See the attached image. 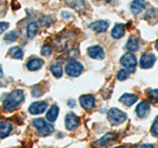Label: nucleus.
Listing matches in <instances>:
<instances>
[{"instance_id": "obj_1", "label": "nucleus", "mask_w": 158, "mask_h": 148, "mask_svg": "<svg viewBox=\"0 0 158 148\" xmlns=\"http://www.w3.org/2000/svg\"><path fill=\"white\" fill-rule=\"evenodd\" d=\"M25 99V94L21 89L14 90L8 95L7 99L3 103V108L6 112H13Z\"/></svg>"}, {"instance_id": "obj_2", "label": "nucleus", "mask_w": 158, "mask_h": 148, "mask_svg": "<svg viewBox=\"0 0 158 148\" xmlns=\"http://www.w3.org/2000/svg\"><path fill=\"white\" fill-rule=\"evenodd\" d=\"M33 125L37 128L38 132L44 136L52 134L54 130V127L47 121H44L43 118H36L33 121Z\"/></svg>"}, {"instance_id": "obj_3", "label": "nucleus", "mask_w": 158, "mask_h": 148, "mask_svg": "<svg viewBox=\"0 0 158 148\" xmlns=\"http://www.w3.org/2000/svg\"><path fill=\"white\" fill-rule=\"evenodd\" d=\"M108 120L113 125H118L127 120V115L118 109L113 108L108 112Z\"/></svg>"}, {"instance_id": "obj_4", "label": "nucleus", "mask_w": 158, "mask_h": 148, "mask_svg": "<svg viewBox=\"0 0 158 148\" xmlns=\"http://www.w3.org/2000/svg\"><path fill=\"white\" fill-rule=\"evenodd\" d=\"M83 71V65L79 61H69L65 65V72L67 75L71 77H77L79 76Z\"/></svg>"}, {"instance_id": "obj_5", "label": "nucleus", "mask_w": 158, "mask_h": 148, "mask_svg": "<svg viewBox=\"0 0 158 148\" xmlns=\"http://www.w3.org/2000/svg\"><path fill=\"white\" fill-rule=\"evenodd\" d=\"M121 64L125 66L128 71H135V66L137 64L136 57L131 52H127L121 57Z\"/></svg>"}, {"instance_id": "obj_6", "label": "nucleus", "mask_w": 158, "mask_h": 148, "mask_svg": "<svg viewBox=\"0 0 158 148\" xmlns=\"http://www.w3.org/2000/svg\"><path fill=\"white\" fill-rule=\"evenodd\" d=\"M48 104L44 101H37L31 104V106L29 108V112L32 115H40V113H44L47 110Z\"/></svg>"}, {"instance_id": "obj_7", "label": "nucleus", "mask_w": 158, "mask_h": 148, "mask_svg": "<svg viewBox=\"0 0 158 148\" xmlns=\"http://www.w3.org/2000/svg\"><path fill=\"white\" fill-rule=\"evenodd\" d=\"M87 53L91 58L99 59V60H101V59H103L104 57H105V52H104V49L100 46H92V47H90L88 48Z\"/></svg>"}, {"instance_id": "obj_8", "label": "nucleus", "mask_w": 158, "mask_h": 148, "mask_svg": "<svg viewBox=\"0 0 158 148\" xmlns=\"http://www.w3.org/2000/svg\"><path fill=\"white\" fill-rule=\"evenodd\" d=\"M149 112H150V104L146 101H143V102L139 103L135 109L136 115L140 118L146 117L148 116V113H149Z\"/></svg>"}, {"instance_id": "obj_9", "label": "nucleus", "mask_w": 158, "mask_h": 148, "mask_svg": "<svg viewBox=\"0 0 158 148\" xmlns=\"http://www.w3.org/2000/svg\"><path fill=\"white\" fill-rule=\"evenodd\" d=\"M79 125V117L73 113H68L65 117V126L68 130H72Z\"/></svg>"}, {"instance_id": "obj_10", "label": "nucleus", "mask_w": 158, "mask_h": 148, "mask_svg": "<svg viewBox=\"0 0 158 148\" xmlns=\"http://www.w3.org/2000/svg\"><path fill=\"white\" fill-rule=\"evenodd\" d=\"M156 61V56L153 53H146L144 56H142L140 58V66L142 68H150L154 65Z\"/></svg>"}, {"instance_id": "obj_11", "label": "nucleus", "mask_w": 158, "mask_h": 148, "mask_svg": "<svg viewBox=\"0 0 158 148\" xmlns=\"http://www.w3.org/2000/svg\"><path fill=\"white\" fill-rule=\"evenodd\" d=\"M79 102H80V105L82 106L83 109L89 111L91 109L94 108L95 106V98L92 95H83L79 99Z\"/></svg>"}, {"instance_id": "obj_12", "label": "nucleus", "mask_w": 158, "mask_h": 148, "mask_svg": "<svg viewBox=\"0 0 158 148\" xmlns=\"http://www.w3.org/2000/svg\"><path fill=\"white\" fill-rule=\"evenodd\" d=\"M69 7L77 12H84L86 10V5L84 0H64Z\"/></svg>"}, {"instance_id": "obj_13", "label": "nucleus", "mask_w": 158, "mask_h": 148, "mask_svg": "<svg viewBox=\"0 0 158 148\" xmlns=\"http://www.w3.org/2000/svg\"><path fill=\"white\" fill-rule=\"evenodd\" d=\"M90 28L97 33H103L107 31L109 28V23L104 20H99V21H95L90 24Z\"/></svg>"}, {"instance_id": "obj_14", "label": "nucleus", "mask_w": 158, "mask_h": 148, "mask_svg": "<svg viewBox=\"0 0 158 148\" xmlns=\"http://www.w3.org/2000/svg\"><path fill=\"white\" fill-rule=\"evenodd\" d=\"M114 137H115V134L112 132H109L107 134L104 135L101 139H99L95 144H98V145H95L96 147H101V148H105L107 146H109V144L113 141Z\"/></svg>"}, {"instance_id": "obj_15", "label": "nucleus", "mask_w": 158, "mask_h": 148, "mask_svg": "<svg viewBox=\"0 0 158 148\" xmlns=\"http://www.w3.org/2000/svg\"><path fill=\"white\" fill-rule=\"evenodd\" d=\"M13 130V125L9 121H1L0 122V137H7Z\"/></svg>"}, {"instance_id": "obj_16", "label": "nucleus", "mask_w": 158, "mask_h": 148, "mask_svg": "<svg viewBox=\"0 0 158 148\" xmlns=\"http://www.w3.org/2000/svg\"><path fill=\"white\" fill-rule=\"evenodd\" d=\"M137 96L133 95V94H128V93H126L123 94V95L120 98V102L122 104H123L125 106L127 107H130L131 105H133L136 101H137Z\"/></svg>"}, {"instance_id": "obj_17", "label": "nucleus", "mask_w": 158, "mask_h": 148, "mask_svg": "<svg viewBox=\"0 0 158 148\" xmlns=\"http://www.w3.org/2000/svg\"><path fill=\"white\" fill-rule=\"evenodd\" d=\"M145 7V0H133L131 4V11L132 14L140 13Z\"/></svg>"}, {"instance_id": "obj_18", "label": "nucleus", "mask_w": 158, "mask_h": 148, "mask_svg": "<svg viewBox=\"0 0 158 148\" xmlns=\"http://www.w3.org/2000/svg\"><path fill=\"white\" fill-rule=\"evenodd\" d=\"M125 33H126L125 25L123 24H117L116 26L113 28L111 35H112V37L115 38V39H121L125 36Z\"/></svg>"}, {"instance_id": "obj_19", "label": "nucleus", "mask_w": 158, "mask_h": 148, "mask_svg": "<svg viewBox=\"0 0 158 148\" xmlns=\"http://www.w3.org/2000/svg\"><path fill=\"white\" fill-rule=\"evenodd\" d=\"M44 65V61L40 58H33L27 63V68L30 71H37L41 69Z\"/></svg>"}, {"instance_id": "obj_20", "label": "nucleus", "mask_w": 158, "mask_h": 148, "mask_svg": "<svg viewBox=\"0 0 158 148\" xmlns=\"http://www.w3.org/2000/svg\"><path fill=\"white\" fill-rule=\"evenodd\" d=\"M58 112H59V109L56 105H52L51 108H49V110L48 111L47 113V120L51 122H53L56 121V120L58 117Z\"/></svg>"}, {"instance_id": "obj_21", "label": "nucleus", "mask_w": 158, "mask_h": 148, "mask_svg": "<svg viewBox=\"0 0 158 148\" xmlns=\"http://www.w3.org/2000/svg\"><path fill=\"white\" fill-rule=\"evenodd\" d=\"M126 47L128 51H131V52H135L137 51L138 49H139V43H138V41L135 39V38H130L128 39V41L126 44Z\"/></svg>"}, {"instance_id": "obj_22", "label": "nucleus", "mask_w": 158, "mask_h": 148, "mask_svg": "<svg viewBox=\"0 0 158 148\" xmlns=\"http://www.w3.org/2000/svg\"><path fill=\"white\" fill-rule=\"evenodd\" d=\"M39 32V25L37 22H31L27 27V35L28 38L32 39L37 35V33Z\"/></svg>"}, {"instance_id": "obj_23", "label": "nucleus", "mask_w": 158, "mask_h": 148, "mask_svg": "<svg viewBox=\"0 0 158 148\" xmlns=\"http://www.w3.org/2000/svg\"><path fill=\"white\" fill-rule=\"evenodd\" d=\"M51 71L53 74L54 77H56V78L61 77L62 76V72H63L62 71L61 64L59 63V62H54V63H52V66H51Z\"/></svg>"}, {"instance_id": "obj_24", "label": "nucleus", "mask_w": 158, "mask_h": 148, "mask_svg": "<svg viewBox=\"0 0 158 148\" xmlns=\"http://www.w3.org/2000/svg\"><path fill=\"white\" fill-rule=\"evenodd\" d=\"M9 54L13 58L21 59V58H23L24 52H23V51L19 47H11V48L9 49Z\"/></svg>"}, {"instance_id": "obj_25", "label": "nucleus", "mask_w": 158, "mask_h": 148, "mask_svg": "<svg viewBox=\"0 0 158 148\" xmlns=\"http://www.w3.org/2000/svg\"><path fill=\"white\" fill-rule=\"evenodd\" d=\"M18 39V32L17 31H12L9 34H7L6 36L4 37V41L7 43H13Z\"/></svg>"}, {"instance_id": "obj_26", "label": "nucleus", "mask_w": 158, "mask_h": 148, "mask_svg": "<svg viewBox=\"0 0 158 148\" xmlns=\"http://www.w3.org/2000/svg\"><path fill=\"white\" fill-rule=\"evenodd\" d=\"M130 76V71L127 70V69H122L118 72V79L120 81H123L127 79V77Z\"/></svg>"}, {"instance_id": "obj_27", "label": "nucleus", "mask_w": 158, "mask_h": 148, "mask_svg": "<svg viewBox=\"0 0 158 148\" xmlns=\"http://www.w3.org/2000/svg\"><path fill=\"white\" fill-rule=\"evenodd\" d=\"M52 52V47L48 46V44H44L42 47V49H41V53L43 54L44 56H49Z\"/></svg>"}, {"instance_id": "obj_28", "label": "nucleus", "mask_w": 158, "mask_h": 148, "mask_svg": "<svg viewBox=\"0 0 158 148\" xmlns=\"http://www.w3.org/2000/svg\"><path fill=\"white\" fill-rule=\"evenodd\" d=\"M151 133L153 136L158 137V117L155 118V121H153V125L151 126Z\"/></svg>"}, {"instance_id": "obj_29", "label": "nucleus", "mask_w": 158, "mask_h": 148, "mask_svg": "<svg viewBox=\"0 0 158 148\" xmlns=\"http://www.w3.org/2000/svg\"><path fill=\"white\" fill-rule=\"evenodd\" d=\"M32 95L34 97H40V96H42L43 95V91L41 90V88H40L39 86H36V87H34L33 88V90H32Z\"/></svg>"}, {"instance_id": "obj_30", "label": "nucleus", "mask_w": 158, "mask_h": 148, "mask_svg": "<svg viewBox=\"0 0 158 148\" xmlns=\"http://www.w3.org/2000/svg\"><path fill=\"white\" fill-rule=\"evenodd\" d=\"M8 27H9L8 23H6V22H0V35L6 31V30L8 29Z\"/></svg>"}, {"instance_id": "obj_31", "label": "nucleus", "mask_w": 158, "mask_h": 148, "mask_svg": "<svg viewBox=\"0 0 158 148\" xmlns=\"http://www.w3.org/2000/svg\"><path fill=\"white\" fill-rule=\"evenodd\" d=\"M135 148H154V145L153 144H141V145H138Z\"/></svg>"}, {"instance_id": "obj_32", "label": "nucleus", "mask_w": 158, "mask_h": 148, "mask_svg": "<svg viewBox=\"0 0 158 148\" xmlns=\"http://www.w3.org/2000/svg\"><path fill=\"white\" fill-rule=\"evenodd\" d=\"M150 94L151 95L154 97V98H156V99H158V89H154V90H151L150 91Z\"/></svg>"}, {"instance_id": "obj_33", "label": "nucleus", "mask_w": 158, "mask_h": 148, "mask_svg": "<svg viewBox=\"0 0 158 148\" xmlns=\"http://www.w3.org/2000/svg\"><path fill=\"white\" fill-rule=\"evenodd\" d=\"M62 17L66 19L67 17H71V14H69L67 12H62Z\"/></svg>"}, {"instance_id": "obj_34", "label": "nucleus", "mask_w": 158, "mask_h": 148, "mask_svg": "<svg viewBox=\"0 0 158 148\" xmlns=\"http://www.w3.org/2000/svg\"><path fill=\"white\" fill-rule=\"evenodd\" d=\"M116 148H131V145H127V144H125V145H121V146H118Z\"/></svg>"}, {"instance_id": "obj_35", "label": "nucleus", "mask_w": 158, "mask_h": 148, "mask_svg": "<svg viewBox=\"0 0 158 148\" xmlns=\"http://www.w3.org/2000/svg\"><path fill=\"white\" fill-rule=\"evenodd\" d=\"M74 105H75V102H74L73 100H70V101L68 102V106H69V107H71V108H72V107H74Z\"/></svg>"}, {"instance_id": "obj_36", "label": "nucleus", "mask_w": 158, "mask_h": 148, "mask_svg": "<svg viewBox=\"0 0 158 148\" xmlns=\"http://www.w3.org/2000/svg\"><path fill=\"white\" fill-rule=\"evenodd\" d=\"M155 48L157 49V51H158V42L156 43V44H155Z\"/></svg>"}]
</instances>
